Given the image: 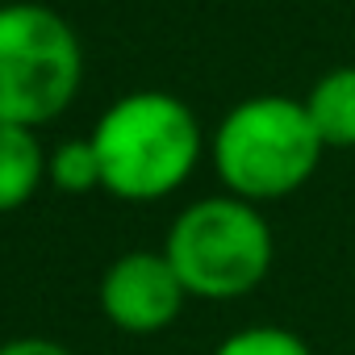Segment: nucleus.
<instances>
[{"label":"nucleus","mask_w":355,"mask_h":355,"mask_svg":"<svg viewBox=\"0 0 355 355\" xmlns=\"http://www.w3.org/2000/svg\"><path fill=\"white\" fill-rule=\"evenodd\" d=\"M88 138L101 159L105 193L130 205H150L184 189L205 155L197 113L163 88H134L117 96Z\"/></svg>","instance_id":"1"},{"label":"nucleus","mask_w":355,"mask_h":355,"mask_svg":"<svg viewBox=\"0 0 355 355\" xmlns=\"http://www.w3.org/2000/svg\"><path fill=\"white\" fill-rule=\"evenodd\" d=\"M0 355H76L71 347L55 343V338H38V334H26V338H9L0 343Z\"/></svg>","instance_id":"10"},{"label":"nucleus","mask_w":355,"mask_h":355,"mask_svg":"<svg viewBox=\"0 0 355 355\" xmlns=\"http://www.w3.org/2000/svg\"><path fill=\"white\" fill-rule=\"evenodd\" d=\"M46 180L67 193V197H84V193H105L101 184V159H96V146L92 138H67L59 142L51 155H46Z\"/></svg>","instance_id":"8"},{"label":"nucleus","mask_w":355,"mask_h":355,"mask_svg":"<svg viewBox=\"0 0 355 355\" xmlns=\"http://www.w3.org/2000/svg\"><path fill=\"white\" fill-rule=\"evenodd\" d=\"M326 155L305 101L263 92L239 101L209 138V159L226 193L268 205L301 193Z\"/></svg>","instance_id":"2"},{"label":"nucleus","mask_w":355,"mask_h":355,"mask_svg":"<svg viewBox=\"0 0 355 355\" xmlns=\"http://www.w3.org/2000/svg\"><path fill=\"white\" fill-rule=\"evenodd\" d=\"M214 355H313V351L297 330L259 322V326H243V330L226 334L214 347Z\"/></svg>","instance_id":"9"},{"label":"nucleus","mask_w":355,"mask_h":355,"mask_svg":"<svg viewBox=\"0 0 355 355\" xmlns=\"http://www.w3.org/2000/svg\"><path fill=\"white\" fill-rule=\"evenodd\" d=\"M163 255L197 301L251 297L276 259V239L259 205L218 193L175 214L163 239Z\"/></svg>","instance_id":"3"},{"label":"nucleus","mask_w":355,"mask_h":355,"mask_svg":"<svg viewBox=\"0 0 355 355\" xmlns=\"http://www.w3.org/2000/svg\"><path fill=\"white\" fill-rule=\"evenodd\" d=\"M84 46L71 21L46 5H0V121L42 130L76 101Z\"/></svg>","instance_id":"4"},{"label":"nucleus","mask_w":355,"mask_h":355,"mask_svg":"<svg viewBox=\"0 0 355 355\" xmlns=\"http://www.w3.org/2000/svg\"><path fill=\"white\" fill-rule=\"evenodd\" d=\"M305 109L326 150H355V63L322 71L305 92Z\"/></svg>","instance_id":"7"},{"label":"nucleus","mask_w":355,"mask_h":355,"mask_svg":"<svg viewBox=\"0 0 355 355\" xmlns=\"http://www.w3.org/2000/svg\"><path fill=\"white\" fill-rule=\"evenodd\" d=\"M101 313L121 334H159L180 318L189 288L163 251H125L101 276Z\"/></svg>","instance_id":"5"},{"label":"nucleus","mask_w":355,"mask_h":355,"mask_svg":"<svg viewBox=\"0 0 355 355\" xmlns=\"http://www.w3.org/2000/svg\"><path fill=\"white\" fill-rule=\"evenodd\" d=\"M46 184V150L38 130L0 121V214H13Z\"/></svg>","instance_id":"6"}]
</instances>
